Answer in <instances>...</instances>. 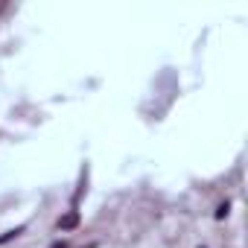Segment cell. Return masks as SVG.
<instances>
[{
  "label": "cell",
  "mask_w": 248,
  "mask_h": 248,
  "mask_svg": "<svg viewBox=\"0 0 248 248\" xmlns=\"http://www.w3.org/2000/svg\"><path fill=\"white\" fill-rule=\"evenodd\" d=\"M76 225H79V213H76V210H70V213L59 222V228H62V231H70V228H76Z\"/></svg>",
  "instance_id": "1"
},
{
  "label": "cell",
  "mask_w": 248,
  "mask_h": 248,
  "mask_svg": "<svg viewBox=\"0 0 248 248\" xmlns=\"http://www.w3.org/2000/svg\"><path fill=\"white\" fill-rule=\"evenodd\" d=\"M50 248H67V242H64V239H62V242H53V245H50Z\"/></svg>",
  "instance_id": "2"
},
{
  "label": "cell",
  "mask_w": 248,
  "mask_h": 248,
  "mask_svg": "<svg viewBox=\"0 0 248 248\" xmlns=\"http://www.w3.org/2000/svg\"><path fill=\"white\" fill-rule=\"evenodd\" d=\"M88 248H96V245H88Z\"/></svg>",
  "instance_id": "3"
}]
</instances>
